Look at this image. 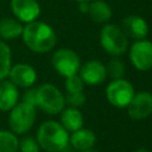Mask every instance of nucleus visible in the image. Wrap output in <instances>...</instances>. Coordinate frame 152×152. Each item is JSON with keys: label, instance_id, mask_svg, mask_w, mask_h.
<instances>
[{"label": "nucleus", "instance_id": "nucleus-1", "mask_svg": "<svg viewBox=\"0 0 152 152\" xmlns=\"http://www.w3.org/2000/svg\"><path fill=\"white\" fill-rule=\"evenodd\" d=\"M23 40L26 46L38 53L49 52L53 49L57 42L53 28L44 21H31L27 23L23 28Z\"/></svg>", "mask_w": 152, "mask_h": 152}, {"label": "nucleus", "instance_id": "nucleus-2", "mask_svg": "<svg viewBox=\"0 0 152 152\" xmlns=\"http://www.w3.org/2000/svg\"><path fill=\"white\" fill-rule=\"evenodd\" d=\"M37 141L48 152H62L69 145V134L59 122L46 121L38 128Z\"/></svg>", "mask_w": 152, "mask_h": 152}, {"label": "nucleus", "instance_id": "nucleus-3", "mask_svg": "<svg viewBox=\"0 0 152 152\" xmlns=\"http://www.w3.org/2000/svg\"><path fill=\"white\" fill-rule=\"evenodd\" d=\"M100 44L108 55L119 57L127 51L128 39L120 26L106 24L100 32Z\"/></svg>", "mask_w": 152, "mask_h": 152}, {"label": "nucleus", "instance_id": "nucleus-4", "mask_svg": "<svg viewBox=\"0 0 152 152\" xmlns=\"http://www.w3.org/2000/svg\"><path fill=\"white\" fill-rule=\"evenodd\" d=\"M36 106L48 114H58L64 109L65 97L53 84H42L36 89Z\"/></svg>", "mask_w": 152, "mask_h": 152}, {"label": "nucleus", "instance_id": "nucleus-5", "mask_svg": "<svg viewBox=\"0 0 152 152\" xmlns=\"http://www.w3.org/2000/svg\"><path fill=\"white\" fill-rule=\"evenodd\" d=\"M36 120V107L27 103L20 102L11 109L10 114V127L17 134L26 133L34 124Z\"/></svg>", "mask_w": 152, "mask_h": 152}, {"label": "nucleus", "instance_id": "nucleus-6", "mask_svg": "<svg viewBox=\"0 0 152 152\" xmlns=\"http://www.w3.org/2000/svg\"><path fill=\"white\" fill-rule=\"evenodd\" d=\"M134 94V87L122 77L112 80L106 88V97L108 102L118 108L127 107Z\"/></svg>", "mask_w": 152, "mask_h": 152}, {"label": "nucleus", "instance_id": "nucleus-7", "mask_svg": "<svg viewBox=\"0 0 152 152\" xmlns=\"http://www.w3.org/2000/svg\"><path fill=\"white\" fill-rule=\"evenodd\" d=\"M53 69L62 76L68 77L78 72L81 68V61L77 53L70 49H58L52 56Z\"/></svg>", "mask_w": 152, "mask_h": 152}, {"label": "nucleus", "instance_id": "nucleus-8", "mask_svg": "<svg viewBox=\"0 0 152 152\" xmlns=\"http://www.w3.org/2000/svg\"><path fill=\"white\" fill-rule=\"evenodd\" d=\"M129 61L140 71L152 69V42L147 39L135 40L129 49Z\"/></svg>", "mask_w": 152, "mask_h": 152}, {"label": "nucleus", "instance_id": "nucleus-9", "mask_svg": "<svg viewBox=\"0 0 152 152\" xmlns=\"http://www.w3.org/2000/svg\"><path fill=\"white\" fill-rule=\"evenodd\" d=\"M128 116L133 120H145L152 115V94L150 91L135 93L127 106Z\"/></svg>", "mask_w": 152, "mask_h": 152}, {"label": "nucleus", "instance_id": "nucleus-10", "mask_svg": "<svg viewBox=\"0 0 152 152\" xmlns=\"http://www.w3.org/2000/svg\"><path fill=\"white\" fill-rule=\"evenodd\" d=\"M78 72L83 83L89 86L101 84L107 77V70L104 64L96 59L86 62L83 65H81Z\"/></svg>", "mask_w": 152, "mask_h": 152}, {"label": "nucleus", "instance_id": "nucleus-11", "mask_svg": "<svg viewBox=\"0 0 152 152\" xmlns=\"http://www.w3.org/2000/svg\"><path fill=\"white\" fill-rule=\"evenodd\" d=\"M120 27L127 38H132L134 40L145 39L148 33V25L146 20L137 14H129L125 17Z\"/></svg>", "mask_w": 152, "mask_h": 152}, {"label": "nucleus", "instance_id": "nucleus-12", "mask_svg": "<svg viewBox=\"0 0 152 152\" xmlns=\"http://www.w3.org/2000/svg\"><path fill=\"white\" fill-rule=\"evenodd\" d=\"M11 10L23 23L36 20L40 13V6L36 0H11Z\"/></svg>", "mask_w": 152, "mask_h": 152}, {"label": "nucleus", "instance_id": "nucleus-13", "mask_svg": "<svg viewBox=\"0 0 152 152\" xmlns=\"http://www.w3.org/2000/svg\"><path fill=\"white\" fill-rule=\"evenodd\" d=\"M8 76L12 83H14L17 87H23V88L31 87L37 80L36 70L31 65L24 63H19L15 64L14 66H11Z\"/></svg>", "mask_w": 152, "mask_h": 152}, {"label": "nucleus", "instance_id": "nucleus-14", "mask_svg": "<svg viewBox=\"0 0 152 152\" xmlns=\"http://www.w3.org/2000/svg\"><path fill=\"white\" fill-rule=\"evenodd\" d=\"M18 88L11 81H0V110H11L18 101Z\"/></svg>", "mask_w": 152, "mask_h": 152}, {"label": "nucleus", "instance_id": "nucleus-15", "mask_svg": "<svg viewBox=\"0 0 152 152\" xmlns=\"http://www.w3.org/2000/svg\"><path fill=\"white\" fill-rule=\"evenodd\" d=\"M69 142L75 150L83 151L87 148H91L96 142V135L93 131L88 128H80L69 137Z\"/></svg>", "mask_w": 152, "mask_h": 152}, {"label": "nucleus", "instance_id": "nucleus-16", "mask_svg": "<svg viewBox=\"0 0 152 152\" xmlns=\"http://www.w3.org/2000/svg\"><path fill=\"white\" fill-rule=\"evenodd\" d=\"M61 125L68 131V132H75L83 127V115L81 110L74 107L64 108L61 112Z\"/></svg>", "mask_w": 152, "mask_h": 152}, {"label": "nucleus", "instance_id": "nucleus-17", "mask_svg": "<svg viewBox=\"0 0 152 152\" xmlns=\"http://www.w3.org/2000/svg\"><path fill=\"white\" fill-rule=\"evenodd\" d=\"M90 19L99 24H104L112 18L110 6L102 0H91L89 2L88 12Z\"/></svg>", "mask_w": 152, "mask_h": 152}, {"label": "nucleus", "instance_id": "nucleus-18", "mask_svg": "<svg viewBox=\"0 0 152 152\" xmlns=\"http://www.w3.org/2000/svg\"><path fill=\"white\" fill-rule=\"evenodd\" d=\"M23 25L20 21L12 19V18H6L0 21V37L4 39H14L23 33Z\"/></svg>", "mask_w": 152, "mask_h": 152}, {"label": "nucleus", "instance_id": "nucleus-19", "mask_svg": "<svg viewBox=\"0 0 152 152\" xmlns=\"http://www.w3.org/2000/svg\"><path fill=\"white\" fill-rule=\"evenodd\" d=\"M11 69V49L4 42H0V81L5 80Z\"/></svg>", "mask_w": 152, "mask_h": 152}, {"label": "nucleus", "instance_id": "nucleus-20", "mask_svg": "<svg viewBox=\"0 0 152 152\" xmlns=\"http://www.w3.org/2000/svg\"><path fill=\"white\" fill-rule=\"evenodd\" d=\"M17 137L7 131H0V152H17L18 151Z\"/></svg>", "mask_w": 152, "mask_h": 152}, {"label": "nucleus", "instance_id": "nucleus-21", "mask_svg": "<svg viewBox=\"0 0 152 152\" xmlns=\"http://www.w3.org/2000/svg\"><path fill=\"white\" fill-rule=\"evenodd\" d=\"M106 70H107V75H109V77L112 80L121 78L125 74V64L118 57H113L108 62V64L106 66Z\"/></svg>", "mask_w": 152, "mask_h": 152}, {"label": "nucleus", "instance_id": "nucleus-22", "mask_svg": "<svg viewBox=\"0 0 152 152\" xmlns=\"http://www.w3.org/2000/svg\"><path fill=\"white\" fill-rule=\"evenodd\" d=\"M84 87V83L82 81V78L80 77V75L75 74L71 76L65 77V89L68 93H78L82 91Z\"/></svg>", "mask_w": 152, "mask_h": 152}, {"label": "nucleus", "instance_id": "nucleus-23", "mask_svg": "<svg viewBox=\"0 0 152 152\" xmlns=\"http://www.w3.org/2000/svg\"><path fill=\"white\" fill-rule=\"evenodd\" d=\"M39 144L32 137H24L18 142V150L20 152H39Z\"/></svg>", "mask_w": 152, "mask_h": 152}, {"label": "nucleus", "instance_id": "nucleus-24", "mask_svg": "<svg viewBox=\"0 0 152 152\" xmlns=\"http://www.w3.org/2000/svg\"><path fill=\"white\" fill-rule=\"evenodd\" d=\"M86 95L83 94V91H78V93H68L66 97H65V102L69 103L71 107L74 108H78L81 106H83L86 103Z\"/></svg>", "mask_w": 152, "mask_h": 152}, {"label": "nucleus", "instance_id": "nucleus-25", "mask_svg": "<svg viewBox=\"0 0 152 152\" xmlns=\"http://www.w3.org/2000/svg\"><path fill=\"white\" fill-rule=\"evenodd\" d=\"M24 102H27L36 107V89H30L24 94Z\"/></svg>", "mask_w": 152, "mask_h": 152}, {"label": "nucleus", "instance_id": "nucleus-26", "mask_svg": "<svg viewBox=\"0 0 152 152\" xmlns=\"http://www.w3.org/2000/svg\"><path fill=\"white\" fill-rule=\"evenodd\" d=\"M88 7H89V2H80V11L82 13L88 12Z\"/></svg>", "mask_w": 152, "mask_h": 152}, {"label": "nucleus", "instance_id": "nucleus-27", "mask_svg": "<svg viewBox=\"0 0 152 152\" xmlns=\"http://www.w3.org/2000/svg\"><path fill=\"white\" fill-rule=\"evenodd\" d=\"M134 152H150V151H148V150H146V148H142V147H141V148H138V150H135Z\"/></svg>", "mask_w": 152, "mask_h": 152}, {"label": "nucleus", "instance_id": "nucleus-28", "mask_svg": "<svg viewBox=\"0 0 152 152\" xmlns=\"http://www.w3.org/2000/svg\"><path fill=\"white\" fill-rule=\"evenodd\" d=\"M80 152H99V151L93 150V148H87V150H83V151H80Z\"/></svg>", "mask_w": 152, "mask_h": 152}, {"label": "nucleus", "instance_id": "nucleus-29", "mask_svg": "<svg viewBox=\"0 0 152 152\" xmlns=\"http://www.w3.org/2000/svg\"><path fill=\"white\" fill-rule=\"evenodd\" d=\"M75 1H78V2H90L91 0H75Z\"/></svg>", "mask_w": 152, "mask_h": 152}]
</instances>
